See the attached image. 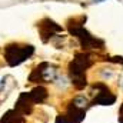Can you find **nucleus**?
<instances>
[{
	"label": "nucleus",
	"mask_w": 123,
	"mask_h": 123,
	"mask_svg": "<svg viewBox=\"0 0 123 123\" xmlns=\"http://www.w3.org/2000/svg\"><path fill=\"white\" fill-rule=\"evenodd\" d=\"M90 66V59L87 55H77L76 59L69 66V74L72 79V83L76 89H83L86 86V76L85 72Z\"/></svg>",
	"instance_id": "f257e3e1"
},
{
	"label": "nucleus",
	"mask_w": 123,
	"mask_h": 123,
	"mask_svg": "<svg viewBox=\"0 0 123 123\" xmlns=\"http://www.w3.org/2000/svg\"><path fill=\"white\" fill-rule=\"evenodd\" d=\"M33 46H23V47H19L16 44H10L6 47L4 50V57L7 63L10 66H17L20 64L22 62H25L27 57H30L33 55Z\"/></svg>",
	"instance_id": "f03ea898"
},
{
	"label": "nucleus",
	"mask_w": 123,
	"mask_h": 123,
	"mask_svg": "<svg viewBox=\"0 0 123 123\" xmlns=\"http://www.w3.org/2000/svg\"><path fill=\"white\" fill-rule=\"evenodd\" d=\"M57 76V69L56 66L42 63L30 76L31 82H55Z\"/></svg>",
	"instance_id": "7ed1b4c3"
},
{
	"label": "nucleus",
	"mask_w": 123,
	"mask_h": 123,
	"mask_svg": "<svg viewBox=\"0 0 123 123\" xmlns=\"http://www.w3.org/2000/svg\"><path fill=\"white\" fill-rule=\"evenodd\" d=\"M115 100H116V97L109 92V89L105 86L102 92H99L97 94H96V97H94V100H93V105L110 106V105H113V103H115Z\"/></svg>",
	"instance_id": "20e7f679"
},
{
	"label": "nucleus",
	"mask_w": 123,
	"mask_h": 123,
	"mask_svg": "<svg viewBox=\"0 0 123 123\" xmlns=\"http://www.w3.org/2000/svg\"><path fill=\"white\" fill-rule=\"evenodd\" d=\"M0 123H26V122H25L23 115L19 113V112L14 109V110H9V112L0 119Z\"/></svg>",
	"instance_id": "39448f33"
},
{
	"label": "nucleus",
	"mask_w": 123,
	"mask_h": 123,
	"mask_svg": "<svg viewBox=\"0 0 123 123\" xmlns=\"http://www.w3.org/2000/svg\"><path fill=\"white\" fill-rule=\"evenodd\" d=\"M29 96H30V99H31L33 103H42V102H44V99L47 97V90H46L44 87L39 86V87L33 89V90L29 93Z\"/></svg>",
	"instance_id": "423d86ee"
},
{
	"label": "nucleus",
	"mask_w": 123,
	"mask_h": 123,
	"mask_svg": "<svg viewBox=\"0 0 123 123\" xmlns=\"http://www.w3.org/2000/svg\"><path fill=\"white\" fill-rule=\"evenodd\" d=\"M72 105L76 106L77 109L86 110V107H89V100H87L85 96H76V97L72 100Z\"/></svg>",
	"instance_id": "0eeeda50"
}]
</instances>
